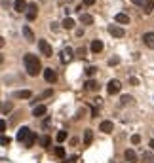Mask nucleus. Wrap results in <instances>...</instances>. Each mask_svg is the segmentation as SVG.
<instances>
[{
  "label": "nucleus",
  "mask_w": 154,
  "mask_h": 163,
  "mask_svg": "<svg viewBox=\"0 0 154 163\" xmlns=\"http://www.w3.org/2000/svg\"><path fill=\"white\" fill-rule=\"evenodd\" d=\"M23 63H25V68L29 72V76H38L40 72V59L36 55H32V53H27V55L23 57Z\"/></svg>",
  "instance_id": "f257e3e1"
},
{
  "label": "nucleus",
  "mask_w": 154,
  "mask_h": 163,
  "mask_svg": "<svg viewBox=\"0 0 154 163\" xmlns=\"http://www.w3.org/2000/svg\"><path fill=\"white\" fill-rule=\"evenodd\" d=\"M38 49H40V53H42L44 57H51L53 55V49L48 44V40H38Z\"/></svg>",
  "instance_id": "f03ea898"
},
{
  "label": "nucleus",
  "mask_w": 154,
  "mask_h": 163,
  "mask_svg": "<svg viewBox=\"0 0 154 163\" xmlns=\"http://www.w3.org/2000/svg\"><path fill=\"white\" fill-rule=\"evenodd\" d=\"M25 15H27V19H29V21H34V19L38 17V4L30 2V4H29V8H27V12H25Z\"/></svg>",
  "instance_id": "7ed1b4c3"
},
{
  "label": "nucleus",
  "mask_w": 154,
  "mask_h": 163,
  "mask_svg": "<svg viewBox=\"0 0 154 163\" xmlns=\"http://www.w3.org/2000/svg\"><path fill=\"white\" fill-rule=\"evenodd\" d=\"M120 89H122V83H120L118 80H111L107 83V91L111 93V95H114V93H118Z\"/></svg>",
  "instance_id": "20e7f679"
},
{
  "label": "nucleus",
  "mask_w": 154,
  "mask_h": 163,
  "mask_svg": "<svg viewBox=\"0 0 154 163\" xmlns=\"http://www.w3.org/2000/svg\"><path fill=\"white\" fill-rule=\"evenodd\" d=\"M108 32H111L114 38H124L126 36V30L122 27H118V25H111V27H108Z\"/></svg>",
  "instance_id": "39448f33"
},
{
  "label": "nucleus",
  "mask_w": 154,
  "mask_h": 163,
  "mask_svg": "<svg viewBox=\"0 0 154 163\" xmlns=\"http://www.w3.org/2000/svg\"><path fill=\"white\" fill-rule=\"evenodd\" d=\"M44 78H46L48 83H55L57 82V74L53 68H44Z\"/></svg>",
  "instance_id": "423d86ee"
},
{
  "label": "nucleus",
  "mask_w": 154,
  "mask_h": 163,
  "mask_svg": "<svg viewBox=\"0 0 154 163\" xmlns=\"http://www.w3.org/2000/svg\"><path fill=\"white\" fill-rule=\"evenodd\" d=\"M30 133H32V131H30L29 127H21L19 131H17V137H15V138L19 140V142H25V140L30 137Z\"/></svg>",
  "instance_id": "0eeeda50"
},
{
  "label": "nucleus",
  "mask_w": 154,
  "mask_h": 163,
  "mask_svg": "<svg viewBox=\"0 0 154 163\" xmlns=\"http://www.w3.org/2000/svg\"><path fill=\"white\" fill-rule=\"evenodd\" d=\"M99 131H103V133H112V131H114V123L108 122V119H105V122L99 123Z\"/></svg>",
  "instance_id": "6e6552de"
},
{
  "label": "nucleus",
  "mask_w": 154,
  "mask_h": 163,
  "mask_svg": "<svg viewBox=\"0 0 154 163\" xmlns=\"http://www.w3.org/2000/svg\"><path fill=\"white\" fill-rule=\"evenodd\" d=\"M143 42H145V46L154 49V32H145L143 34Z\"/></svg>",
  "instance_id": "1a4fd4ad"
},
{
  "label": "nucleus",
  "mask_w": 154,
  "mask_h": 163,
  "mask_svg": "<svg viewBox=\"0 0 154 163\" xmlns=\"http://www.w3.org/2000/svg\"><path fill=\"white\" fill-rule=\"evenodd\" d=\"M27 8H29V4L25 2V0H15L14 10H15L17 14H23V12H27Z\"/></svg>",
  "instance_id": "9d476101"
},
{
  "label": "nucleus",
  "mask_w": 154,
  "mask_h": 163,
  "mask_svg": "<svg viewBox=\"0 0 154 163\" xmlns=\"http://www.w3.org/2000/svg\"><path fill=\"white\" fill-rule=\"evenodd\" d=\"M72 57H74V51H72L71 48H65V49L61 51V61H63V63H67V61H71Z\"/></svg>",
  "instance_id": "9b49d317"
},
{
  "label": "nucleus",
  "mask_w": 154,
  "mask_h": 163,
  "mask_svg": "<svg viewBox=\"0 0 154 163\" xmlns=\"http://www.w3.org/2000/svg\"><path fill=\"white\" fill-rule=\"evenodd\" d=\"M124 157H126L128 163H137V159H139L133 150H126V152H124Z\"/></svg>",
  "instance_id": "f8f14e48"
},
{
  "label": "nucleus",
  "mask_w": 154,
  "mask_h": 163,
  "mask_svg": "<svg viewBox=\"0 0 154 163\" xmlns=\"http://www.w3.org/2000/svg\"><path fill=\"white\" fill-rule=\"evenodd\" d=\"M23 36H25V40H27V42H34V32L30 30V27H29V25H23Z\"/></svg>",
  "instance_id": "ddd939ff"
},
{
  "label": "nucleus",
  "mask_w": 154,
  "mask_h": 163,
  "mask_svg": "<svg viewBox=\"0 0 154 163\" xmlns=\"http://www.w3.org/2000/svg\"><path fill=\"white\" fill-rule=\"evenodd\" d=\"M46 112H48V108L44 104H38V106H34V110H32V116H34V118H42Z\"/></svg>",
  "instance_id": "4468645a"
},
{
  "label": "nucleus",
  "mask_w": 154,
  "mask_h": 163,
  "mask_svg": "<svg viewBox=\"0 0 154 163\" xmlns=\"http://www.w3.org/2000/svg\"><path fill=\"white\" fill-rule=\"evenodd\" d=\"M114 21H116V23H120V25H129V15H126V14H116L114 15Z\"/></svg>",
  "instance_id": "2eb2a0df"
},
{
  "label": "nucleus",
  "mask_w": 154,
  "mask_h": 163,
  "mask_svg": "<svg viewBox=\"0 0 154 163\" xmlns=\"http://www.w3.org/2000/svg\"><path fill=\"white\" fill-rule=\"evenodd\" d=\"M91 51L93 53H101L103 51V42L101 40H93L91 42Z\"/></svg>",
  "instance_id": "dca6fc26"
},
{
  "label": "nucleus",
  "mask_w": 154,
  "mask_h": 163,
  "mask_svg": "<svg viewBox=\"0 0 154 163\" xmlns=\"http://www.w3.org/2000/svg\"><path fill=\"white\" fill-rule=\"evenodd\" d=\"M84 85H86V89H87V91H97V89H99V83H97L95 80H91V78L87 80Z\"/></svg>",
  "instance_id": "f3484780"
},
{
  "label": "nucleus",
  "mask_w": 154,
  "mask_h": 163,
  "mask_svg": "<svg viewBox=\"0 0 154 163\" xmlns=\"http://www.w3.org/2000/svg\"><path fill=\"white\" fill-rule=\"evenodd\" d=\"M14 97H17V99H30L32 93H30L29 89H21V91H15V95H14Z\"/></svg>",
  "instance_id": "a211bd4d"
},
{
  "label": "nucleus",
  "mask_w": 154,
  "mask_h": 163,
  "mask_svg": "<svg viewBox=\"0 0 154 163\" xmlns=\"http://www.w3.org/2000/svg\"><path fill=\"white\" fill-rule=\"evenodd\" d=\"M93 142V131L91 129H86L84 131V144H91Z\"/></svg>",
  "instance_id": "6ab92c4d"
},
{
  "label": "nucleus",
  "mask_w": 154,
  "mask_h": 163,
  "mask_svg": "<svg viewBox=\"0 0 154 163\" xmlns=\"http://www.w3.org/2000/svg\"><path fill=\"white\" fill-rule=\"evenodd\" d=\"M80 23L82 25H93V17L90 14H82L80 15Z\"/></svg>",
  "instance_id": "aec40b11"
},
{
  "label": "nucleus",
  "mask_w": 154,
  "mask_h": 163,
  "mask_svg": "<svg viewBox=\"0 0 154 163\" xmlns=\"http://www.w3.org/2000/svg\"><path fill=\"white\" fill-rule=\"evenodd\" d=\"M143 6H145V10H143V12H145L147 15H148L150 12H154V0H145V4H143Z\"/></svg>",
  "instance_id": "412c9836"
},
{
  "label": "nucleus",
  "mask_w": 154,
  "mask_h": 163,
  "mask_svg": "<svg viewBox=\"0 0 154 163\" xmlns=\"http://www.w3.org/2000/svg\"><path fill=\"white\" fill-rule=\"evenodd\" d=\"M61 25H63V29H67V30H71V29H74V19H71V17H65Z\"/></svg>",
  "instance_id": "4be33fe9"
},
{
  "label": "nucleus",
  "mask_w": 154,
  "mask_h": 163,
  "mask_svg": "<svg viewBox=\"0 0 154 163\" xmlns=\"http://www.w3.org/2000/svg\"><path fill=\"white\" fill-rule=\"evenodd\" d=\"M141 159H143V163H152V161H154V154H150V152H145Z\"/></svg>",
  "instance_id": "5701e85b"
},
{
  "label": "nucleus",
  "mask_w": 154,
  "mask_h": 163,
  "mask_svg": "<svg viewBox=\"0 0 154 163\" xmlns=\"http://www.w3.org/2000/svg\"><path fill=\"white\" fill-rule=\"evenodd\" d=\"M34 140H36V135H34V133H30V137L23 142V144H25V148H30L32 144H34Z\"/></svg>",
  "instance_id": "b1692460"
},
{
  "label": "nucleus",
  "mask_w": 154,
  "mask_h": 163,
  "mask_svg": "<svg viewBox=\"0 0 154 163\" xmlns=\"http://www.w3.org/2000/svg\"><path fill=\"white\" fill-rule=\"evenodd\" d=\"M120 103H122L124 106H126V104H131V103H133V97H131V95H122V99H120Z\"/></svg>",
  "instance_id": "393cba45"
},
{
  "label": "nucleus",
  "mask_w": 154,
  "mask_h": 163,
  "mask_svg": "<svg viewBox=\"0 0 154 163\" xmlns=\"http://www.w3.org/2000/svg\"><path fill=\"white\" fill-rule=\"evenodd\" d=\"M10 142H12V138H10V137L0 135V146H10Z\"/></svg>",
  "instance_id": "a878e982"
},
{
  "label": "nucleus",
  "mask_w": 154,
  "mask_h": 163,
  "mask_svg": "<svg viewBox=\"0 0 154 163\" xmlns=\"http://www.w3.org/2000/svg\"><path fill=\"white\" fill-rule=\"evenodd\" d=\"M67 137H69L67 131H59V133H57V142H63V140H67Z\"/></svg>",
  "instance_id": "bb28decb"
},
{
  "label": "nucleus",
  "mask_w": 154,
  "mask_h": 163,
  "mask_svg": "<svg viewBox=\"0 0 154 163\" xmlns=\"http://www.w3.org/2000/svg\"><path fill=\"white\" fill-rule=\"evenodd\" d=\"M12 110H14V104H12V103H6V104H4V108H2V112H4V114L12 112Z\"/></svg>",
  "instance_id": "cd10ccee"
},
{
  "label": "nucleus",
  "mask_w": 154,
  "mask_h": 163,
  "mask_svg": "<svg viewBox=\"0 0 154 163\" xmlns=\"http://www.w3.org/2000/svg\"><path fill=\"white\" fill-rule=\"evenodd\" d=\"M55 156H57V157H65V148H63V146H57V148H55Z\"/></svg>",
  "instance_id": "c85d7f7f"
},
{
  "label": "nucleus",
  "mask_w": 154,
  "mask_h": 163,
  "mask_svg": "<svg viewBox=\"0 0 154 163\" xmlns=\"http://www.w3.org/2000/svg\"><path fill=\"white\" fill-rule=\"evenodd\" d=\"M95 72H97V68H95V67H87V68H86V74L90 76V78H91V76H93Z\"/></svg>",
  "instance_id": "c756f323"
},
{
  "label": "nucleus",
  "mask_w": 154,
  "mask_h": 163,
  "mask_svg": "<svg viewBox=\"0 0 154 163\" xmlns=\"http://www.w3.org/2000/svg\"><path fill=\"white\" fill-rule=\"evenodd\" d=\"M40 142H42V146H50V144H51V138H50V137H44Z\"/></svg>",
  "instance_id": "7c9ffc66"
},
{
  "label": "nucleus",
  "mask_w": 154,
  "mask_h": 163,
  "mask_svg": "<svg viewBox=\"0 0 154 163\" xmlns=\"http://www.w3.org/2000/svg\"><path fill=\"white\" fill-rule=\"evenodd\" d=\"M120 63V57H111L108 59V64H111V67H114V64H118Z\"/></svg>",
  "instance_id": "2f4dec72"
},
{
  "label": "nucleus",
  "mask_w": 154,
  "mask_h": 163,
  "mask_svg": "<svg viewBox=\"0 0 154 163\" xmlns=\"http://www.w3.org/2000/svg\"><path fill=\"white\" fill-rule=\"evenodd\" d=\"M76 55L84 59V57H86V49H84V48H78V49H76Z\"/></svg>",
  "instance_id": "473e14b6"
},
{
  "label": "nucleus",
  "mask_w": 154,
  "mask_h": 163,
  "mask_svg": "<svg viewBox=\"0 0 154 163\" xmlns=\"http://www.w3.org/2000/svg\"><path fill=\"white\" fill-rule=\"evenodd\" d=\"M76 161H78V156H71L67 161H61V163H76Z\"/></svg>",
  "instance_id": "72a5a7b5"
},
{
  "label": "nucleus",
  "mask_w": 154,
  "mask_h": 163,
  "mask_svg": "<svg viewBox=\"0 0 154 163\" xmlns=\"http://www.w3.org/2000/svg\"><path fill=\"white\" fill-rule=\"evenodd\" d=\"M131 142H133V144H139V142H141V137H139V135H133V137H131Z\"/></svg>",
  "instance_id": "f704fd0d"
},
{
  "label": "nucleus",
  "mask_w": 154,
  "mask_h": 163,
  "mask_svg": "<svg viewBox=\"0 0 154 163\" xmlns=\"http://www.w3.org/2000/svg\"><path fill=\"white\" fill-rule=\"evenodd\" d=\"M129 83H131V85H139V80H137V78H133V76H131V78H129Z\"/></svg>",
  "instance_id": "c9c22d12"
},
{
  "label": "nucleus",
  "mask_w": 154,
  "mask_h": 163,
  "mask_svg": "<svg viewBox=\"0 0 154 163\" xmlns=\"http://www.w3.org/2000/svg\"><path fill=\"white\" fill-rule=\"evenodd\" d=\"M6 127H8L6 122H4V119H0V131H6Z\"/></svg>",
  "instance_id": "e433bc0d"
},
{
  "label": "nucleus",
  "mask_w": 154,
  "mask_h": 163,
  "mask_svg": "<svg viewBox=\"0 0 154 163\" xmlns=\"http://www.w3.org/2000/svg\"><path fill=\"white\" fill-rule=\"evenodd\" d=\"M50 29H51V30H57L59 25H57V23H50Z\"/></svg>",
  "instance_id": "4c0bfd02"
},
{
  "label": "nucleus",
  "mask_w": 154,
  "mask_h": 163,
  "mask_svg": "<svg viewBox=\"0 0 154 163\" xmlns=\"http://www.w3.org/2000/svg\"><path fill=\"white\" fill-rule=\"evenodd\" d=\"M84 4H86V6H93L95 0H84Z\"/></svg>",
  "instance_id": "58836bf2"
},
{
  "label": "nucleus",
  "mask_w": 154,
  "mask_h": 163,
  "mask_svg": "<svg viewBox=\"0 0 154 163\" xmlns=\"http://www.w3.org/2000/svg\"><path fill=\"white\" fill-rule=\"evenodd\" d=\"M133 4H137V6H141V4H145V0H131Z\"/></svg>",
  "instance_id": "ea45409f"
},
{
  "label": "nucleus",
  "mask_w": 154,
  "mask_h": 163,
  "mask_svg": "<svg viewBox=\"0 0 154 163\" xmlns=\"http://www.w3.org/2000/svg\"><path fill=\"white\" fill-rule=\"evenodd\" d=\"M50 95H51V89H48V91H44V93H42V97H50Z\"/></svg>",
  "instance_id": "a19ab883"
},
{
  "label": "nucleus",
  "mask_w": 154,
  "mask_h": 163,
  "mask_svg": "<svg viewBox=\"0 0 154 163\" xmlns=\"http://www.w3.org/2000/svg\"><path fill=\"white\" fill-rule=\"evenodd\" d=\"M4 44H6V42H4V38H2V36H0V49H2V48H4Z\"/></svg>",
  "instance_id": "79ce46f5"
},
{
  "label": "nucleus",
  "mask_w": 154,
  "mask_h": 163,
  "mask_svg": "<svg viewBox=\"0 0 154 163\" xmlns=\"http://www.w3.org/2000/svg\"><path fill=\"white\" fill-rule=\"evenodd\" d=\"M148 146H150V148L154 150V138H152V140H150V142H148Z\"/></svg>",
  "instance_id": "37998d69"
},
{
  "label": "nucleus",
  "mask_w": 154,
  "mask_h": 163,
  "mask_svg": "<svg viewBox=\"0 0 154 163\" xmlns=\"http://www.w3.org/2000/svg\"><path fill=\"white\" fill-rule=\"evenodd\" d=\"M2 108H4V106H2V104H0V112H2Z\"/></svg>",
  "instance_id": "c03bdc74"
}]
</instances>
